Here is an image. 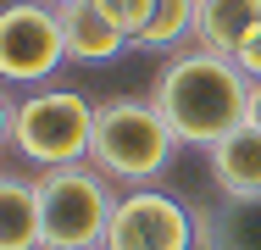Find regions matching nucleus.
<instances>
[{
    "label": "nucleus",
    "instance_id": "nucleus-1",
    "mask_svg": "<svg viewBox=\"0 0 261 250\" xmlns=\"http://www.w3.org/2000/svg\"><path fill=\"white\" fill-rule=\"evenodd\" d=\"M250 78L239 72L233 56H211V50L189 45L167 56V67L150 84V100L167 117V128L178 134V145H217L222 134L250 122Z\"/></svg>",
    "mask_w": 261,
    "mask_h": 250
},
{
    "label": "nucleus",
    "instance_id": "nucleus-2",
    "mask_svg": "<svg viewBox=\"0 0 261 250\" xmlns=\"http://www.w3.org/2000/svg\"><path fill=\"white\" fill-rule=\"evenodd\" d=\"M172 156H178V134L167 128V117L156 111V100L117 95V100H106V106H95L89 161L100 167L106 178L134 184V189H150L161 172L172 167Z\"/></svg>",
    "mask_w": 261,
    "mask_h": 250
},
{
    "label": "nucleus",
    "instance_id": "nucleus-3",
    "mask_svg": "<svg viewBox=\"0 0 261 250\" xmlns=\"http://www.w3.org/2000/svg\"><path fill=\"white\" fill-rule=\"evenodd\" d=\"M39 189V222H45V250H100L111 228V178L95 161L50 167L34 178Z\"/></svg>",
    "mask_w": 261,
    "mask_h": 250
},
{
    "label": "nucleus",
    "instance_id": "nucleus-4",
    "mask_svg": "<svg viewBox=\"0 0 261 250\" xmlns=\"http://www.w3.org/2000/svg\"><path fill=\"white\" fill-rule=\"evenodd\" d=\"M95 145V106L78 89H34L28 100H17V122H11V150L50 172V167H72L89 161Z\"/></svg>",
    "mask_w": 261,
    "mask_h": 250
},
{
    "label": "nucleus",
    "instance_id": "nucleus-5",
    "mask_svg": "<svg viewBox=\"0 0 261 250\" xmlns=\"http://www.w3.org/2000/svg\"><path fill=\"white\" fill-rule=\"evenodd\" d=\"M67 61L61 17L45 0L0 6V84H45Z\"/></svg>",
    "mask_w": 261,
    "mask_h": 250
},
{
    "label": "nucleus",
    "instance_id": "nucleus-6",
    "mask_svg": "<svg viewBox=\"0 0 261 250\" xmlns=\"http://www.w3.org/2000/svg\"><path fill=\"white\" fill-rule=\"evenodd\" d=\"M100 250H195V211L161 189H128L111 206Z\"/></svg>",
    "mask_w": 261,
    "mask_h": 250
},
{
    "label": "nucleus",
    "instance_id": "nucleus-7",
    "mask_svg": "<svg viewBox=\"0 0 261 250\" xmlns=\"http://www.w3.org/2000/svg\"><path fill=\"white\" fill-rule=\"evenodd\" d=\"M195 250H261V195H222L200 206Z\"/></svg>",
    "mask_w": 261,
    "mask_h": 250
},
{
    "label": "nucleus",
    "instance_id": "nucleus-8",
    "mask_svg": "<svg viewBox=\"0 0 261 250\" xmlns=\"http://www.w3.org/2000/svg\"><path fill=\"white\" fill-rule=\"evenodd\" d=\"M61 17V39H67V61H84V67H100V61H117L122 50L134 45L111 17H106L95 0H67L56 6Z\"/></svg>",
    "mask_w": 261,
    "mask_h": 250
},
{
    "label": "nucleus",
    "instance_id": "nucleus-9",
    "mask_svg": "<svg viewBox=\"0 0 261 250\" xmlns=\"http://www.w3.org/2000/svg\"><path fill=\"white\" fill-rule=\"evenodd\" d=\"M261 28V0H200L195 11V39L189 45L211 56H239V45Z\"/></svg>",
    "mask_w": 261,
    "mask_h": 250
},
{
    "label": "nucleus",
    "instance_id": "nucleus-10",
    "mask_svg": "<svg viewBox=\"0 0 261 250\" xmlns=\"http://www.w3.org/2000/svg\"><path fill=\"white\" fill-rule=\"evenodd\" d=\"M211 178L222 195H261V128L245 122L211 145Z\"/></svg>",
    "mask_w": 261,
    "mask_h": 250
},
{
    "label": "nucleus",
    "instance_id": "nucleus-11",
    "mask_svg": "<svg viewBox=\"0 0 261 250\" xmlns=\"http://www.w3.org/2000/svg\"><path fill=\"white\" fill-rule=\"evenodd\" d=\"M0 250H45V222H39L34 178L0 172Z\"/></svg>",
    "mask_w": 261,
    "mask_h": 250
},
{
    "label": "nucleus",
    "instance_id": "nucleus-12",
    "mask_svg": "<svg viewBox=\"0 0 261 250\" xmlns=\"http://www.w3.org/2000/svg\"><path fill=\"white\" fill-rule=\"evenodd\" d=\"M195 11H200V0H156V17L139 34V50H172L195 39Z\"/></svg>",
    "mask_w": 261,
    "mask_h": 250
},
{
    "label": "nucleus",
    "instance_id": "nucleus-13",
    "mask_svg": "<svg viewBox=\"0 0 261 250\" xmlns=\"http://www.w3.org/2000/svg\"><path fill=\"white\" fill-rule=\"evenodd\" d=\"M95 6H100V11L128 34V39H134V45H139V34L150 28V17H156V0H95Z\"/></svg>",
    "mask_w": 261,
    "mask_h": 250
},
{
    "label": "nucleus",
    "instance_id": "nucleus-14",
    "mask_svg": "<svg viewBox=\"0 0 261 250\" xmlns=\"http://www.w3.org/2000/svg\"><path fill=\"white\" fill-rule=\"evenodd\" d=\"M233 61H239V72H245L250 84H261V28L245 39V45H239V56H233Z\"/></svg>",
    "mask_w": 261,
    "mask_h": 250
},
{
    "label": "nucleus",
    "instance_id": "nucleus-15",
    "mask_svg": "<svg viewBox=\"0 0 261 250\" xmlns=\"http://www.w3.org/2000/svg\"><path fill=\"white\" fill-rule=\"evenodd\" d=\"M11 122H17V100L6 95V89H0V150L11 145Z\"/></svg>",
    "mask_w": 261,
    "mask_h": 250
},
{
    "label": "nucleus",
    "instance_id": "nucleus-16",
    "mask_svg": "<svg viewBox=\"0 0 261 250\" xmlns=\"http://www.w3.org/2000/svg\"><path fill=\"white\" fill-rule=\"evenodd\" d=\"M250 122H256V128H261V84H256V89H250Z\"/></svg>",
    "mask_w": 261,
    "mask_h": 250
},
{
    "label": "nucleus",
    "instance_id": "nucleus-17",
    "mask_svg": "<svg viewBox=\"0 0 261 250\" xmlns=\"http://www.w3.org/2000/svg\"><path fill=\"white\" fill-rule=\"evenodd\" d=\"M45 6H67V0H45Z\"/></svg>",
    "mask_w": 261,
    "mask_h": 250
}]
</instances>
